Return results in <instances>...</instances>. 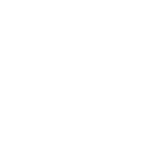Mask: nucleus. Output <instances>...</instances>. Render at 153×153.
<instances>
[]
</instances>
